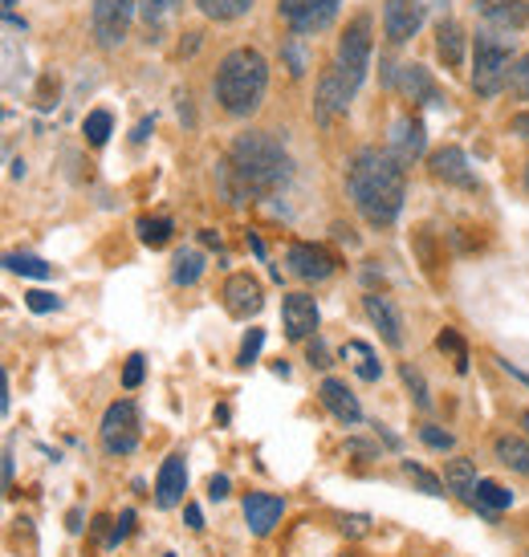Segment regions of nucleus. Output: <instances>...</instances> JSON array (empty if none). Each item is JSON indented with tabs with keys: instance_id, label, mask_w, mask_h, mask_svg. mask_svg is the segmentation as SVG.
Listing matches in <instances>:
<instances>
[{
	"instance_id": "nucleus-20",
	"label": "nucleus",
	"mask_w": 529,
	"mask_h": 557,
	"mask_svg": "<svg viewBox=\"0 0 529 557\" xmlns=\"http://www.w3.org/2000/svg\"><path fill=\"white\" fill-rule=\"evenodd\" d=\"M346 107H350V94L339 86V78L334 74H322V82H318V94H313V119L327 126L334 123L339 114H346Z\"/></svg>"
},
{
	"instance_id": "nucleus-32",
	"label": "nucleus",
	"mask_w": 529,
	"mask_h": 557,
	"mask_svg": "<svg viewBox=\"0 0 529 557\" xmlns=\"http://www.w3.org/2000/svg\"><path fill=\"white\" fill-rule=\"evenodd\" d=\"M404 476L420 488V493H428V496H444V480L440 476H432L423 465H416V460H404Z\"/></svg>"
},
{
	"instance_id": "nucleus-11",
	"label": "nucleus",
	"mask_w": 529,
	"mask_h": 557,
	"mask_svg": "<svg viewBox=\"0 0 529 557\" xmlns=\"http://www.w3.org/2000/svg\"><path fill=\"white\" fill-rule=\"evenodd\" d=\"M224 306H229V313H233V318H241V322L257 318V313H261V306H264L261 281L249 277V273H233V277L224 281Z\"/></svg>"
},
{
	"instance_id": "nucleus-2",
	"label": "nucleus",
	"mask_w": 529,
	"mask_h": 557,
	"mask_svg": "<svg viewBox=\"0 0 529 557\" xmlns=\"http://www.w3.org/2000/svg\"><path fill=\"white\" fill-rule=\"evenodd\" d=\"M346 191H350V200H355L358 216L367 220L371 228H387V224H395V216L404 212L407 171L391 151L362 147V151L350 159V168H346Z\"/></svg>"
},
{
	"instance_id": "nucleus-50",
	"label": "nucleus",
	"mask_w": 529,
	"mask_h": 557,
	"mask_svg": "<svg viewBox=\"0 0 529 557\" xmlns=\"http://www.w3.org/2000/svg\"><path fill=\"white\" fill-rule=\"evenodd\" d=\"M184 517H187V525H192V529H204V512L196 509V505H187Z\"/></svg>"
},
{
	"instance_id": "nucleus-34",
	"label": "nucleus",
	"mask_w": 529,
	"mask_h": 557,
	"mask_svg": "<svg viewBox=\"0 0 529 557\" xmlns=\"http://www.w3.org/2000/svg\"><path fill=\"white\" fill-rule=\"evenodd\" d=\"M436 346H440V350H448V355L456 358V371H460V374L468 371V350H465V342H460V334H456V330H440Z\"/></svg>"
},
{
	"instance_id": "nucleus-26",
	"label": "nucleus",
	"mask_w": 529,
	"mask_h": 557,
	"mask_svg": "<svg viewBox=\"0 0 529 557\" xmlns=\"http://www.w3.org/2000/svg\"><path fill=\"white\" fill-rule=\"evenodd\" d=\"M196 9H200L208 21H236V16L249 13L253 0H196Z\"/></svg>"
},
{
	"instance_id": "nucleus-38",
	"label": "nucleus",
	"mask_w": 529,
	"mask_h": 557,
	"mask_svg": "<svg viewBox=\"0 0 529 557\" xmlns=\"http://www.w3.org/2000/svg\"><path fill=\"white\" fill-rule=\"evenodd\" d=\"M25 306H29L33 313H53L62 301L49 294V289H33V294H25Z\"/></svg>"
},
{
	"instance_id": "nucleus-35",
	"label": "nucleus",
	"mask_w": 529,
	"mask_h": 557,
	"mask_svg": "<svg viewBox=\"0 0 529 557\" xmlns=\"http://www.w3.org/2000/svg\"><path fill=\"white\" fill-rule=\"evenodd\" d=\"M86 139H90L94 147H102V143L110 139V114H107V110H94V114H86Z\"/></svg>"
},
{
	"instance_id": "nucleus-4",
	"label": "nucleus",
	"mask_w": 529,
	"mask_h": 557,
	"mask_svg": "<svg viewBox=\"0 0 529 557\" xmlns=\"http://www.w3.org/2000/svg\"><path fill=\"white\" fill-rule=\"evenodd\" d=\"M371 13H358L350 25H346L343 41H339V53H334V62H330V74L339 78L350 98L358 94L362 78H367V70H371Z\"/></svg>"
},
{
	"instance_id": "nucleus-9",
	"label": "nucleus",
	"mask_w": 529,
	"mask_h": 557,
	"mask_svg": "<svg viewBox=\"0 0 529 557\" xmlns=\"http://www.w3.org/2000/svg\"><path fill=\"white\" fill-rule=\"evenodd\" d=\"M423 13H428L423 0H387V4H383V33H387L391 46L411 41L423 25Z\"/></svg>"
},
{
	"instance_id": "nucleus-31",
	"label": "nucleus",
	"mask_w": 529,
	"mask_h": 557,
	"mask_svg": "<svg viewBox=\"0 0 529 557\" xmlns=\"http://www.w3.org/2000/svg\"><path fill=\"white\" fill-rule=\"evenodd\" d=\"M200 273H204V257L196 252V248H187V252H180V257H175V269H172L175 285H196V281H200Z\"/></svg>"
},
{
	"instance_id": "nucleus-41",
	"label": "nucleus",
	"mask_w": 529,
	"mask_h": 557,
	"mask_svg": "<svg viewBox=\"0 0 529 557\" xmlns=\"http://www.w3.org/2000/svg\"><path fill=\"white\" fill-rule=\"evenodd\" d=\"M285 62H290V74H294V78H302V74H306V53H302V37L285 41Z\"/></svg>"
},
{
	"instance_id": "nucleus-43",
	"label": "nucleus",
	"mask_w": 529,
	"mask_h": 557,
	"mask_svg": "<svg viewBox=\"0 0 529 557\" xmlns=\"http://www.w3.org/2000/svg\"><path fill=\"white\" fill-rule=\"evenodd\" d=\"M139 383H143V355H131L126 358V367H123V387L135 391Z\"/></svg>"
},
{
	"instance_id": "nucleus-7",
	"label": "nucleus",
	"mask_w": 529,
	"mask_h": 557,
	"mask_svg": "<svg viewBox=\"0 0 529 557\" xmlns=\"http://www.w3.org/2000/svg\"><path fill=\"white\" fill-rule=\"evenodd\" d=\"M281 21L294 29V37H310L334 25V16L343 9V0H281Z\"/></svg>"
},
{
	"instance_id": "nucleus-48",
	"label": "nucleus",
	"mask_w": 529,
	"mask_h": 557,
	"mask_svg": "<svg viewBox=\"0 0 529 557\" xmlns=\"http://www.w3.org/2000/svg\"><path fill=\"white\" fill-rule=\"evenodd\" d=\"M509 131L521 135V139H529V114H514V119H509Z\"/></svg>"
},
{
	"instance_id": "nucleus-42",
	"label": "nucleus",
	"mask_w": 529,
	"mask_h": 557,
	"mask_svg": "<svg viewBox=\"0 0 529 557\" xmlns=\"http://www.w3.org/2000/svg\"><path fill=\"white\" fill-rule=\"evenodd\" d=\"M306 358H310V367H318V371H327L330 367V346L318 334L310 338V346H306Z\"/></svg>"
},
{
	"instance_id": "nucleus-3",
	"label": "nucleus",
	"mask_w": 529,
	"mask_h": 557,
	"mask_svg": "<svg viewBox=\"0 0 529 557\" xmlns=\"http://www.w3.org/2000/svg\"><path fill=\"white\" fill-rule=\"evenodd\" d=\"M212 90H217V102L224 107V114L249 119L253 110L261 107L264 90H269V62L249 46L229 49L217 65Z\"/></svg>"
},
{
	"instance_id": "nucleus-25",
	"label": "nucleus",
	"mask_w": 529,
	"mask_h": 557,
	"mask_svg": "<svg viewBox=\"0 0 529 557\" xmlns=\"http://www.w3.org/2000/svg\"><path fill=\"white\" fill-rule=\"evenodd\" d=\"M343 358L350 362V367H355V374L362 379V383H379V374H383V362L374 358V350L367 346V342H346Z\"/></svg>"
},
{
	"instance_id": "nucleus-15",
	"label": "nucleus",
	"mask_w": 529,
	"mask_h": 557,
	"mask_svg": "<svg viewBox=\"0 0 529 557\" xmlns=\"http://www.w3.org/2000/svg\"><path fill=\"white\" fill-rule=\"evenodd\" d=\"M281 322L294 342H306L318 330V301L310 294H290L281 301Z\"/></svg>"
},
{
	"instance_id": "nucleus-21",
	"label": "nucleus",
	"mask_w": 529,
	"mask_h": 557,
	"mask_svg": "<svg viewBox=\"0 0 529 557\" xmlns=\"http://www.w3.org/2000/svg\"><path fill=\"white\" fill-rule=\"evenodd\" d=\"M399 90H404L407 102H416V107H440V102H444L436 78H432L423 65H404V74H399Z\"/></svg>"
},
{
	"instance_id": "nucleus-39",
	"label": "nucleus",
	"mask_w": 529,
	"mask_h": 557,
	"mask_svg": "<svg viewBox=\"0 0 529 557\" xmlns=\"http://www.w3.org/2000/svg\"><path fill=\"white\" fill-rule=\"evenodd\" d=\"M339 529H343L346 537H367V533H371V521H367L362 512H346V517H339Z\"/></svg>"
},
{
	"instance_id": "nucleus-12",
	"label": "nucleus",
	"mask_w": 529,
	"mask_h": 557,
	"mask_svg": "<svg viewBox=\"0 0 529 557\" xmlns=\"http://www.w3.org/2000/svg\"><path fill=\"white\" fill-rule=\"evenodd\" d=\"M423 147H428V131H423V123L416 119V114H399L395 123H391V156L399 159V163H416V159L423 156Z\"/></svg>"
},
{
	"instance_id": "nucleus-49",
	"label": "nucleus",
	"mask_w": 529,
	"mask_h": 557,
	"mask_svg": "<svg viewBox=\"0 0 529 557\" xmlns=\"http://www.w3.org/2000/svg\"><path fill=\"white\" fill-rule=\"evenodd\" d=\"M151 131H156V119H143V123L135 126V135H131V139H135V143H147V135H151Z\"/></svg>"
},
{
	"instance_id": "nucleus-40",
	"label": "nucleus",
	"mask_w": 529,
	"mask_h": 557,
	"mask_svg": "<svg viewBox=\"0 0 529 557\" xmlns=\"http://www.w3.org/2000/svg\"><path fill=\"white\" fill-rule=\"evenodd\" d=\"M264 346V330H249V338L241 342V367H249V362H257V355H261Z\"/></svg>"
},
{
	"instance_id": "nucleus-24",
	"label": "nucleus",
	"mask_w": 529,
	"mask_h": 557,
	"mask_svg": "<svg viewBox=\"0 0 529 557\" xmlns=\"http://www.w3.org/2000/svg\"><path fill=\"white\" fill-rule=\"evenodd\" d=\"M493 451H497V460L509 468V472L529 480V440H521V435H497V440H493Z\"/></svg>"
},
{
	"instance_id": "nucleus-19",
	"label": "nucleus",
	"mask_w": 529,
	"mask_h": 557,
	"mask_svg": "<svg viewBox=\"0 0 529 557\" xmlns=\"http://www.w3.org/2000/svg\"><path fill=\"white\" fill-rule=\"evenodd\" d=\"M477 13H481L493 29L517 33L529 25V0H477Z\"/></svg>"
},
{
	"instance_id": "nucleus-51",
	"label": "nucleus",
	"mask_w": 529,
	"mask_h": 557,
	"mask_svg": "<svg viewBox=\"0 0 529 557\" xmlns=\"http://www.w3.org/2000/svg\"><path fill=\"white\" fill-rule=\"evenodd\" d=\"M4 484H13V451H4Z\"/></svg>"
},
{
	"instance_id": "nucleus-8",
	"label": "nucleus",
	"mask_w": 529,
	"mask_h": 557,
	"mask_svg": "<svg viewBox=\"0 0 529 557\" xmlns=\"http://www.w3.org/2000/svg\"><path fill=\"white\" fill-rule=\"evenodd\" d=\"M135 9H139V0H94V41L102 49L123 46Z\"/></svg>"
},
{
	"instance_id": "nucleus-44",
	"label": "nucleus",
	"mask_w": 529,
	"mask_h": 557,
	"mask_svg": "<svg viewBox=\"0 0 529 557\" xmlns=\"http://www.w3.org/2000/svg\"><path fill=\"white\" fill-rule=\"evenodd\" d=\"M131 529H135V512L126 509L123 517H119V525L110 529V537H107V545H119L123 537H131Z\"/></svg>"
},
{
	"instance_id": "nucleus-23",
	"label": "nucleus",
	"mask_w": 529,
	"mask_h": 557,
	"mask_svg": "<svg viewBox=\"0 0 529 557\" xmlns=\"http://www.w3.org/2000/svg\"><path fill=\"white\" fill-rule=\"evenodd\" d=\"M436 53L448 70L465 65V29L456 21H440L436 25Z\"/></svg>"
},
{
	"instance_id": "nucleus-1",
	"label": "nucleus",
	"mask_w": 529,
	"mask_h": 557,
	"mask_svg": "<svg viewBox=\"0 0 529 557\" xmlns=\"http://www.w3.org/2000/svg\"><path fill=\"white\" fill-rule=\"evenodd\" d=\"M294 175V163L285 156L269 131H245L236 135V143L229 147L224 163L217 168L220 191L229 203H245V200H264L281 187L290 184Z\"/></svg>"
},
{
	"instance_id": "nucleus-29",
	"label": "nucleus",
	"mask_w": 529,
	"mask_h": 557,
	"mask_svg": "<svg viewBox=\"0 0 529 557\" xmlns=\"http://www.w3.org/2000/svg\"><path fill=\"white\" fill-rule=\"evenodd\" d=\"M139 240L147 248H163L172 240V220L168 216H143L139 220Z\"/></svg>"
},
{
	"instance_id": "nucleus-14",
	"label": "nucleus",
	"mask_w": 529,
	"mask_h": 557,
	"mask_svg": "<svg viewBox=\"0 0 529 557\" xmlns=\"http://www.w3.org/2000/svg\"><path fill=\"white\" fill-rule=\"evenodd\" d=\"M432 175H436L440 184L477 191V171H472V163H468V156L460 147H440L436 156H432Z\"/></svg>"
},
{
	"instance_id": "nucleus-18",
	"label": "nucleus",
	"mask_w": 529,
	"mask_h": 557,
	"mask_svg": "<svg viewBox=\"0 0 529 557\" xmlns=\"http://www.w3.org/2000/svg\"><path fill=\"white\" fill-rule=\"evenodd\" d=\"M281 512H285V500L273 493H249L245 496V521H249L253 537H269L273 525L281 521Z\"/></svg>"
},
{
	"instance_id": "nucleus-47",
	"label": "nucleus",
	"mask_w": 529,
	"mask_h": 557,
	"mask_svg": "<svg viewBox=\"0 0 529 557\" xmlns=\"http://www.w3.org/2000/svg\"><path fill=\"white\" fill-rule=\"evenodd\" d=\"M497 367H501V371H505V374H509V379H517V383H526V387H529V374L521 371L517 362H509V358H497Z\"/></svg>"
},
{
	"instance_id": "nucleus-28",
	"label": "nucleus",
	"mask_w": 529,
	"mask_h": 557,
	"mask_svg": "<svg viewBox=\"0 0 529 557\" xmlns=\"http://www.w3.org/2000/svg\"><path fill=\"white\" fill-rule=\"evenodd\" d=\"M4 264H9V273H16V277H33V281L49 277V264L41 257H29V252H9Z\"/></svg>"
},
{
	"instance_id": "nucleus-6",
	"label": "nucleus",
	"mask_w": 529,
	"mask_h": 557,
	"mask_svg": "<svg viewBox=\"0 0 529 557\" xmlns=\"http://www.w3.org/2000/svg\"><path fill=\"white\" fill-rule=\"evenodd\" d=\"M98 435H102V448L110 456H131V451L139 448V407L131 399L110 403Z\"/></svg>"
},
{
	"instance_id": "nucleus-33",
	"label": "nucleus",
	"mask_w": 529,
	"mask_h": 557,
	"mask_svg": "<svg viewBox=\"0 0 529 557\" xmlns=\"http://www.w3.org/2000/svg\"><path fill=\"white\" fill-rule=\"evenodd\" d=\"M399 374H404V383H407V391H411L416 407H420V411H428V407H432V395H428V383H423V374L416 371L411 362H404V367H399Z\"/></svg>"
},
{
	"instance_id": "nucleus-16",
	"label": "nucleus",
	"mask_w": 529,
	"mask_h": 557,
	"mask_svg": "<svg viewBox=\"0 0 529 557\" xmlns=\"http://www.w3.org/2000/svg\"><path fill=\"white\" fill-rule=\"evenodd\" d=\"M184 488H187V465L180 451H172L163 465H159V476H156V505L159 509H175L180 500H184Z\"/></svg>"
},
{
	"instance_id": "nucleus-13",
	"label": "nucleus",
	"mask_w": 529,
	"mask_h": 557,
	"mask_svg": "<svg viewBox=\"0 0 529 557\" xmlns=\"http://www.w3.org/2000/svg\"><path fill=\"white\" fill-rule=\"evenodd\" d=\"M362 310H367L371 325L383 334V342H387L391 350H399V346H404V318H399V310H395V301H391V297L367 294L362 297Z\"/></svg>"
},
{
	"instance_id": "nucleus-46",
	"label": "nucleus",
	"mask_w": 529,
	"mask_h": 557,
	"mask_svg": "<svg viewBox=\"0 0 529 557\" xmlns=\"http://www.w3.org/2000/svg\"><path fill=\"white\" fill-rule=\"evenodd\" d=\"M229 493H233L229 476H212V480H208V496H212V500H224Z\"/></svg>"
},
{
	"instance_id": "nucleus-56",
	"label": "nucleus",
	"mask_w": 529,
	"mask_h": 557,
	"mask_svg": "<svg viewBox=\"0 0 529 557\" xmlns=\"http://www.w3.org/2000/svg\"><path fill=\"white\" fill-rule=\"evenodd\" d=\"M168 557H172V554H168Z\"/></svg>"
},
{
	"instance_id": "nucleus-37",
	"label": "nucleus",
	"mask_w": 529,
	"mask_h": 557,
	"mask_svg": "<svg viewBox=\"0 0 529 557\" xmlns=\"http://www.w3.org/2000/svg\"><path fill=\"white\" fill-rule=\"evenodd\" d=\"M420 440L428 444V448H436V451H452V432H444V428H432V423H423L420 428Z\"/></svg>"
},
{
	"instance_id": "nucleus-27",
	"label": "nucleus",
	"mask_w": 529,
	"mask_h": 557,
	"mask_svg": "<svg viewBox=\"0 0 529 557\" xmlns=\"http://www.w3.org/2000/svg\"><path fill=\"white\" fill-rule=\"evenodd\" d=\"M509 505H514V493L501 488L497 480H481V484H477V509L501 512V509H509Z\"/></svg>"
},
{
	"instance_id": "nucleus-53",
	"label": "nucleus",
	"mask_w": 529,
	"mask_h": 557,
	"mask_svg": "<svg viewBox=\"0 0 529 557\" xmlns=\"http://www.w3.org/2000/svg\"><path fill=\"white\" fill-rule=\"evenodd\" d=\"M70 533H82V512H70Z\"/></svg>"
},
{
	"instance_id": "nucleus-17",
	"label": "nucleus",
	"mask_w": 529,
	"mask_h": 557,
	"mask_svg": "<svg viewBox=\"0 0 529 557\" xmlns=\"http://www.w3.org/2000/svg\"><path fill=\"white\" fill-rule=\"evenodd\" d=\"M318 399H322V407H327L339 423H346V428L362 423V407H358V399L350 395V387H346V383H339V379H322Z\"/></svg>"
},
{
	"instance_id": "nucleus-10",
	"label": "nucleus",
	"mask_w": 529,
	"mask_h": 557,
	"mask_svg": "<svg viewBox=\"0 0 529 557\" xmlns=\"http://www.w3.org/2000/svg\"><path fill=\"white\" fill-rule=\"evenodd\" d=\"M290 273L302 281H327L334 277V269H339V257L330 252L327 245H306V240H297L290 245Z\"/></svg>"
},
{
	"instance_id": "nucleus-55",
	"label": "nucleus",
	"mask_w": 529,
	"mask_h": 557,
	"mask_svg": "<svg viewBox=\"0 0 529 557\" xmlns=\"http://www.w3.org/2000/svg\"><path fill=\"white\" fill-rule=\"evenodd\" d=\"M526 187H529V168H526Z\"/></svg>"
},
{
	"instance_id": "nucleus-52",
	"label": "nucleus",
	"mask_w": 529,
	"mask_h": 557,
	"mask_svg": "<svg viewBox=\"0 0 529 557\" xmlns=\"http://www.w3.org/2000/svg\"><path fill=\"white\" fill-rule=\"evenodd\" d=\"M200 240H204V245L220 248V236H217V233H208V228H204V233H200Z\"/></svg>"
},
{
	"instance_id": "nucleus-5",
	"label": "nucleus",
	"mask_w": 529,
	"mask_h": 557,
	"mask_svg": "<svg viewBox=\"0 0 529 557\" xmlns=\"http://www.w3.org/2000/svg\"><path fill=\"white\" fill-rule=\"evenodd\" d=\"M514 70V37L497 33H477V62H472V90L481 98H497L509 86Z\"/></svg>"
},
{
	"instance_id": "nucleus-30",
	"label": "nucleus",
	"mask_w": 529,
	"mask_h": 557,
	"mask_svg": "<svg viewBox=\"0 0 529 557\" xmlns=\"http://www.w3.org/2000/svg\"><path fill=\"white\" fill-rule=\"evenodd\" d=\"M180 4H184V0H139V13H143V21H147V29L159 33Z\"/></svg>"
},
{
	"instance_id": "nucleus-22",
	"label": "nucleus",
	"mask_w": 529,
	"mask_h": 557,
	"mask_svg": "<svg viewBox=\"0 0 529 557\" xmlns=\"http://www.w3.org/2000/svg\"><path fill=\"white\" fill-rule=\"evenodd\" d=\"M477 484H481V476H477V465H472V460H448V465H444V488L456 493L460 500H472V505H477Z\"/></svg>"
},
{
	"instance_id": "nucleus-45",
	"label": "nucleus",
	"mask_w": 529,
	"mask_h": 557,
	"mask_svg": "<svg viewBox=\"0 0 529 557\" xmlns=\"http://www.w3.org/2000/svg\"><path fill=\"white\" fill-rule=\"evenodd\" d=\"M346 451H350V456H358V460H374V456H379V448H374V444H367V440H346Z\"/></svg>"
},
{
	"instance_id": "nucleus-54",
	"label": "nucleus",
	"mask_w": 529,
	"mask_h": 557,
	"mask_svg": "<svg viewBox=\"0 0 529 557\" xmlns=\"http://www.w3.org/2000/svg\"><path fill=\"white\" fill-rule=\"evenodd\" d=\"M517 423H521V428H526V435H529V407L521 411V419H517Z\"/></svg>"
},
{
	"instance_id": "nucleus-36",
	"label": "nucleus",
	"mask_w": 529,
	"mask_h": 557,
	"mask_svg": "<svg viewBox=\"0 0 529 557\" xmlns=\"http://www.w3.org/2000/svg\"><path fill=\"white\" fill-rule=\"evenodd\" d=\"M509 90H514L517 98H529V53L517 58L514 70H509Z\"/></svg>"
}]
</instances>
